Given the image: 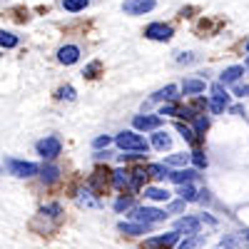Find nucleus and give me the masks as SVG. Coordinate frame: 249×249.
I'll return each mask as SVG.
<instances>
[{"instance_id":"1","label":"nucleus","mask_w":249,"mask_h":249,"mask_svg":"<svg viewBox=\"0 0 249 249\" xmlns=\"http://www.w3.org/2000/svg\"><path fill=\"white\" fill-rule=\"evenodd\" d=\"M115 144H117L120 150H124V152H147L150 150V144L144 142V137L137 135V132H130V130L120 132L115 137Z\"/></svg>"},{"instance_id":"2","label":"nucleus","mask_w":249,"mask_h":249,"mask_svg":"<svg viewBox=\"0 0 249 249\" xmlns=\"http://www.w3.org/2000/svg\"><path fill=\"white\" fill-rule=\"evenodd\" d=\"M130 217H132L135 222H142V224H157V222L167 219V212L157 210V207H132Z\"/></svg>"},{"instance_id":"3","label":"nucleus","mask_w":249,"mask_h":249,"mask_svg":"<svg viewBox=\"0 0 249 249\" xmlns=\"http://www.w3.org/2000/svg\"><path fill=\"white\" fill-rule=\"evenodd\" d=\"M5 170H8L13 177H20V179H28V177L40 175L37 164H35V162H25V160H8V162H5Z\"/></svg>"},{"instance_id":"4","label":"nucleus","mask_w":249,"mask_h":249,"mask_svg":"<svg viewBox=\"0 0 249 249\" xmlns=\"http://www.w3.org/2000/svg\"><path fill=\"white\" fill-rule=\"evenodd\" d=\"M207 107H210L212 112H224L227 107H230V92H227V88L222 85V82H214L212 85V100L207 102Z\"/></svg>"},{"instance_id":"5","label":"nucleus","mask_w":249,"mask_h":249,"mask_svg":"<svg viewBox=\"0 0 249 249\" xmlns=\"http://www.w3.org/2000/svg\"><path fill=\"white\" fill-rule=\"evenodd\" d=\"M175 35L172 25H164V23H152L144 28V37H150V40H157V43H167V40Z\"/></svg>"},{"instance_id":"6","label":"nucleus","mask_w":249,"mask_h":249,"mask_svg":"<svg viewBox=\"0 0 249 249\" xmlns=\"http://www.w3.org/2000/svg\"><path fill=\"white\" fill-rule=\"evenodd\" d=\"M199 227H202V222H199V217H179L177 222H175V232L182 237H192V234H199Z\"/></svg>"},{"instance_id":"7","label":"nucleus","mask_w":249,"mask_h":249,"mask_svg":"<svg viewBox=\"0 0 249 249\" xmlns=\"http://www.w3.org/2000/svg\"><path fill=\"white\" fill-rule=\"evenodd\" d=\"M62 150V144L57 137H45V140H40L37 142V155L43 157V160H55Z\"/></svg>"},{"instance_id":"8","label":"nucleus","mask_w":249,"mask_h":249,"mask_svg":"<svg viewBox=\"0 0 249 249\" xmlns=\"http://www.w3.org/2000/svg\"><path fill=\"white\" fill-rule=\"evenodd\" d=\"M132 124H135V130H140V132H155V130H160L162 117L160 115H137L132 120Z\"/></svg>"},{"instance_id":"9","label":"nucleus","mask_w":249,"mask_h":249,"mask_svg":"<svg viewBox=\"0 0 249 249\" xmlns=\"http://www.w3.org/2000/svg\"><path fill=\"white\" fill-rule=\"evenodd\" d=\"M155 5H157L155 0H124L122 10L127 15H144V13H150Z\"/></svg>"},{"instance_id":"10","label":"nucleus","mask_w":249,"mask_h":249,"mask_svg":"<svg viewBox=\"0 0 249 249\" xmlns=\"http://www.w3.org/2000/svg\"><path fill=\"white\" fill-rule=\"evenodd\" d=\"M117 230L127 237H140V234H147L152 230V224H142V222H120Z\"/></svg>"},{"instance_id":"11","label":"nucleus","mask_w":249,"mask_h":249,"mask_svg":"<svg viewBox=\"0 0 249 249\" xmlns=\"http://www.w3.org/2000/svg\"><path fill=\"white\" fill-rule=\"evenodd\" d=\"M57 60L62 62V65H72V62L80 60V48L77 45H62L57 50Z\"/></svg>"},{"instance_id":"12","label":"nucleus","mask_w":249,"mask_h":249,"mask_svg":"<svg viewBox=\"0 0 249 249\" xmlns=\"http://www.w3.org/2000/svg\"><path fill=\"white\" fill-rule=\"evenodd\" d=\"M242 75H244V68H242V65H232V68L222 70L219 82H222V85H234V82H239Z\"/></svg>"},{"instance_id":"13","label":"nucleus","mask_w":249,"mask_h":249,"mask_svg":"<svg viewBox=\"0 0 249 249\" xmlns=\"http://www.w3.org/2000/svg\"><path fill=\"white\" fill-rule=\"evenodd\" d=\"M152 100L157 102H177L179 100V88L177 85H167V88H162L152 95Z\"/></svg>"},{"instance_id":"14","label":"nucleus","mask_w":249,"mask_h":249,"mask_svg":"<svg viewBox=\"0 0 249 249\" xmlns=\"http://www.w3.org/2000/svg\"><path fill=\"white\" fill-rule=\"evenodd\" d=\"M170 179L175 184H192L197 179V170H175L170 172Z\"/></svg>"},{"instance_id":"15","label":"nucleus","mask_w":249,"mask_h":249,"mask_svg":"<svg viewBox=\"0 0 249 249\" xmlns=\"http://www.w3.org/2000/svg\"><path fill=\"white\" fill-rule=\"evenodd\" d=\"M152 147L160 150V152L170 150V147H172V137H170L167 132H162V130H155V135H152Z\"/></svg>"},{"instance_id":"16","label":"nucleus","mask_w":249,"mask_h":249,"mask_svg":"<svg viewBox=\"0 0 249 249\" xmlns=\"http://www.w3.org/2000/svg\"><path fill=\"white\" fill-rule=\"evenodd\" d=\"M184 95H199L204 92V80H197V77H190V80H184L182 82V88H179Z\"/></svg>"},{"instance_id":"17","label":"nucleus","mask_w":249,"mask_h":249,"mask_svg":"<svg viewBox=\"0 0 249 249\" xmlns=\"http://www.w3.org/2000/svg\"><path fill=\"white\" fill-rule=\"evenodd\" d=\"M112 184L117 187V190H127L130 192V170H115L112 172Z\"/></svg>"},{"instance_id":"18","label":"nucleus","mask_w":249,"mask_h":249,"mask_svg":"<svg viewBox=\"0 0 249 249\" xmlns=\"http://www.w3.org/2000/svg\"><path fill=\"white\" fill-rule=\"evenodd\" d=\"M144 197L152 202H167L172 195L167 190H162V187H144Z\"/></svg>"},{"instance_id":"19","label":"nucleus","mask_w":249,"mask_h":249,"mask_svg":"<svg viewBox=\"0 0 249 249\" xmlns=\"http://www.w3.org/2000/svg\"><path fill=\"white\" fill-rule=\"evenodd\" d=\"M144 182H147V172L144 170H130V192H137Z\"/></svg>"},{"instance_id":"20","label":"nucleus","mask_w":249,"mask_h":249,"mask_svg":"<svg viewBox=\"0 0 249 249\" xmlns=\"http://www.w3.org/2000/svg\"><path fill=\"white\" fill-rule=\"evenodd\" d=\"M150 242H155V244H160V247H167V249H170V247H175V244L179 242V234H177V232L172 230V232H167V234H160V237H152Z\"/></svg>"},{"instance_id":"21","label":"nucleus","mask_w":249,"mask_h":249,"mask_svg":"<svg viewBox=\"0 0 249 249\" xmlns=\"http://www.w3.org/2000/svg\"><path fill=\"white\" fill-rule=\"evenodd\" d=\"M204 244H207V237L204 234H192V237H184V242L177 249H199Z\"/></svg>"},{"instance_id":"22","label":"nucleus","mask_w":249,"mask_h":249,"mask_svg":"<svg viewBox=\"0 0 249 249\" xmlns=\"http://www.w3.org/2000/svg\"><path fill=\"white\" fill-rule=\"evenodd\" d=\"M177 132L182 135V140H184V142H190V144H197V142H199L197 132L190 127V124H184V122H177Z\"/></svg>"},{"instance_id":"23","label":"nucleus","mask_w":249,"mask_h":249,"mask_svg":"<svg viewBox=\"0 0 249 249\" xmlns=\"http://www.w3.org/2000/svg\"><path fill=\"white\" fill-rule=\"evenodd\" d=\"M147 177H152V179H164V177H170V172H167V164H147Z\"/></svg>"},{"instance_id":"24","label":"nucleus","mask_w":249,"mask_h":249,"mask_svg":"<svg viewBox=\"0 0 249 249\" xmlns=\"http://www.w3.org/2000/svg\"><path fill=\"white\" fill-rule=\"evenodd\" d=\"M177 195H179L182 202H197V195L199 192L195 190V184H179V192Z\"/></svg>"},{"instance_id":"25","label":"nucleus","mask_w":249,"mask_h":249,"mask_svg":"<svg viewBox=\"0 0 249 249\" xmlns=\"http://www.w3.org/2000/svg\"><path fill=\"white\" fill-rule=\"evenodd\" d=\"M62 8L68 13H80L88 8V0H62Z\"/></svg>"},{"instance_id":"26","label":"nucleus","mask_w":249,"mask_h":249,"mask_svg":"<svg viewBox=\"0 0 249 249\" xmlns=\"http://www.w3.org/2000/svg\"><path fill=\"white\" fill-rule=\"evenodd\" d=\"M195 132H197V137L199 135H204L207 130H210V117H207V115H197L195 117V127H192Z\"/></svg>"},{"instance_id":"27","label":"nucleus","mask_w":249,"mask_h":249,"mask_svg":"<svg viewBox=\"0 0 249 249\" xmlns=\"http://www.w3.org/2000/svg\"><path fill=\"white\" fill-rule=\"evenodd\" d=\"M190 162V155H184V152H175L170 155L167 160H164V164H175V167H182V164Z\"/></svg>"},{"instance_id":"28","label":"nucleus","mask_w":249,"mask_h":249,"mask_svg":"<svg viewBox=\"0 0 249 249\" xmlns=\"http://www.w3.org/2000/svg\"><path fill=\"white\" fill-rule=\"evenodd\" d=\"M0 45L3 48H15L18 45V35H13L8 30H0Z\"/></svg>"},{"instance_id":"29","label":"nucleus","mask_w":249,"mask_h":249,"mask_svg":"<svg viewBox=\"0 0 249 249\" xmlns=\"http://www.w3.org/2000/svg\"><path fill=\"white\" fill-rule=\"evenodd\" d=\"M190 160L195 162V167H197V170H202V167H207V155H204L202 150H197V152H192V155H190Z\"/></svg>"},{"instance_id":"30","label":"nucleus","mask_w":249,"mask_h":249,"mask_svg":"<svg viewBox=\"0 0 249 249\" xmlns=\"http://www.w3.org/2000/svg\"><path fill=\"white\" fill-rule=\"evenodd\" d=\"M115 210H117V212H127V210H132V197H120V199L115 202Z\"/></svg>"},{"instance_id":"31","label":"nucleus","mask_w":249,"mask_h":249,"mask_svg":"<svg viewBox=\"0 0 249 249\" xmlns=\"http://www.w3.org/2000/svg\"><path fill=\"white\" fill-rule=\"evenodd\" d=\"M40 172H43V179H45V182H55L57 175H60L57 167H45V170H40Z\"/></svg>"},{"instance_id":"32","label":"nucleus","mask_w":249,"mask_h":249,"mask_svg":"<svg viewBox=\"0 0 249 249\" xmlns=\"http://www.w3.org/2000/svg\"><path fill=\"white\" fill-rule=\"evenodd\" d=\"M40 214L57 217V214H62V207H60V204H48V207H43V210H40Z\"/></svg>"},{"instance_id":"33","label":"nucleus","mask_w":249,"mask_h":249,"mask_svg":"<svg viewBox=\"0 0 249 249\" xmlns=\"http://www.w3.org/2000/svg\"><path fill=\"white\" fill-rule=\"evenodd\" d=\"M57 97H60V100H75V88H70V85L60 88V90H57Z\"/></svg>"},{"instance_id":"34","label":"nucleus","mask_w":249,"mask_h":249,"mask_svg":"<svg viewBox=\"0 0 249 249\" xmlns=\"http://www.w3.org/2000/svg\"><path fill=\"white\" fill-rule=\"evenodd\" d=\"M147 157V152H127V155H120L122 162H130V160H144Z\"/></svg>"},{"instance_id":"35","label":"nucleus","mask_w":249,"mask_h":249,"mask_svg":"<svg viewBox=\"0 0 249 249\" xmlns=\"http://www.w3.org/2000/svg\"><path fill=\"white\" fill-rule=\"evenodd\" d=\"M110 142H112V137H107V135H105V137H97L92 144H95V150H100V147H107Z\"/></svg>"},{"instance_id":"36","label":"nucleus","mask_w":249,"mask_h":249,"mask_svg":"<svg viewBox=\"0 0 249 249\" xmlns=\"http://www.w3.org/2000/svg\"><path fill=\"white\" fill-rule=\"evenodd\" d=\"M234 95H237V97H247V95H249V85H237V88H234Z\"/></svg>"},{"instance_id":"37","label":"nucleus","mask_w":249,"mask_h":249,"mask_svg":"<svg viewBox=\"0 0 249 249\" xmlns=\"http://www.w3.org/2000/svg\"><path fill=\"white\" fill-rule=\"evenodd\" d=\"M97 68H100V65H97V62H92V65H90V68H88L85 72H82V75H88V77H95V72H97Z\"/></svg>"},{"instance_id":"38","label":"nucleus","mask_w":249,"mask_h":249,"mask_svg":"<svg viewBox=\"0 0 249 249\" xmlns=\"http://www.w3.org/2000/svg\"><path fill=\"white\" fill-rule=\"evenodd\" d=\"M110 155H112V152H107V150H105V152H97V155H95V160H97V162H102V160H110Z\"/></svg>"},{"instance_id":"39","label":"nucleus","mask_w":249,"mask_h":249,"mask_svg":"<svg viewBox=\"0 0 249 249\" xmlns=\"http://www.w3.org/2000/svg\"><path fill=\"white\" fill-rule=\"evenodd\" d=\"M182 207H184V202L179 199V202H172V204H170V210H172V212H179V210H182Z\"/></svg>"},{"instance_id":"40","label":"nucleus","mask_w":249,"mask_h":249,"mask_svg":"<svg viewBox=\"0 0 249 249\" xmlns=\"http://www.w3.org/2000/svg\"><path fill=\"white\" fill-rule=\"evenodd\" d=\"M177 62H192V55H190V53H187V55H179Z\"/></svg>"},{"instance_id":"41","label":"nucleus","mask_w":249,"mask_h":249,"mask_svg":"<svg viewBox=\"0 0 249 249\" xmlns=\"http://www.w3.org/2000/svg\"><path fill=\"white\" fill-rule=\"evenodd\" d=\"M247 53H249V40H247Z\"/></svg>"}]
</instances>
